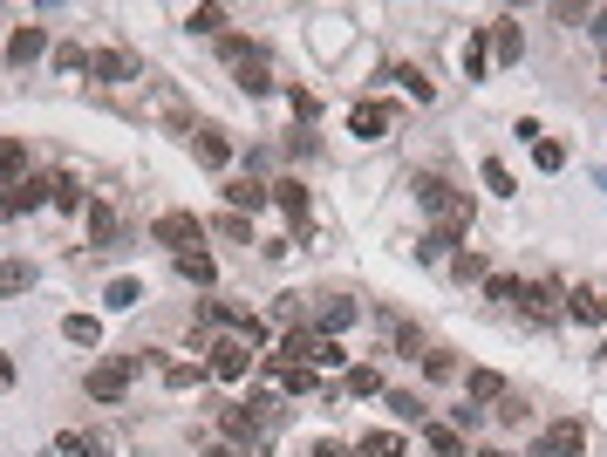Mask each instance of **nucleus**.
Wrapping results in <instances>:
<instances>
[{
  "instance_id": "14",
  "label": "nucleus",
  "mask_w": 607,
  "mask_h": 457,
  "mask_svg": "<svg viewBox=\"0 0 607 457\" xmlns=\"http://www.w3.org/2000/svg\"><path fill=\"white\" fill-rule=\"evenodd\" d=\"M35 205H55V178H28V185H14L7 198H0V212H35Z\"/></svg>"
},
{
  "instance_id": "20",
  "label": "nucleus",
  "mask_w": 607,
  "mask_h": 457,
  "mask_svg": "<svg viewBox=\"0 0 607 457\" xmlns=\"http://www.w3.org/2000/svg\"><path fill=\"white\" fill-rule=\"evenodd\" d=\"M178 273H185L191 287H219V260H212L205 246H191V253H178Z\"/></svg>"
},
{
  "instance_id": "8",
  "label": "nucleus",
  "mask_w": 607,
  "mask_h": 457,
  "mask_svg": "<svg viewBox=\"0 0 607 457\" xmlns=\"http://www.w3.org/2000/svg\"><path fill=\"white\" fill-rule=\"evenodd\" d=\"M519 307H526V321H567L560 280H526V287H519Z\"/></svg>"
},
{
  "instance_id": "34",
  "label": "nucleus",
  "mask_w": 607,
  "mask_h": 457,
  "mask_svg": "<svg viewBox=\"0 0 607 457\" xmlns=\"http://www.w3.org/2000/svg\"><path fill=\"white\" fill-rule=\"evenodd\" d=\"M55 205H62V212H82V205H89V198H82V178H76V171H55Z\"/></svg>"
},
{
  "instance_id": "15",
  "label": "nucleus",
  "mask_w": 607,
  "mask_h": 457,
  "mask_svg": "<svg viewBox=\"0 0 607 457\" xmlns=\"http://www.w3.org/2000/svg\"><path fill=\"white\" fill-rule=\"evenodd\" d=\"M226 205L246 219V212H260V205H273V185H260V178H226Z\"/></svg>"
},
{
  "instance_id": "33",
  "label": "nucleus",
  "mask_w": 607,
  "mask_h": 457,
  "mask_svg": "<svg viewBox=\"0 0 607 457\" xmlns=\"http://www.w3.org/2000/svg\"><path fill=\"white\" fill-rule=\"evenodd\" d=\"M478 178H485V191H492V198H512V191H519V178H512L498 157H485V164H478Z\"/></svg>"
},
{
  "instance_id": "25",
  "label": "nucleus",
  "mask_w": 607,
  "mask_h": 457,
  "mask_svg": "<svg viewBox=\"0 0 607 457\" xmlns=\"http://www.w3.org/2000/svg\"><path fill=\"white\" fill-rule=\"evenodd\" d=\"M423 444L437 457H471V444H464V430H451V423H423Z\"/></svg>"
},
{
  "instance_id": "19",
  "label": "nucleus",
  "mask_w": 607,
  "mask_h": 457,
  "mask_svg": "<svg viewBox=\"0 0 607 457\" xmlns=\"http://www.w3.org/2000/svg\"><path fill=\"white\" fill-rule=\"evenodd\" d=\"M567 321H580V328H601V321H607V301L594 294V287H573V294H567Z\"/></svg>"
},
{
  "instance_id": "36",
  "label": "nucleus",
  "mask_w": 607,
  "mask_h": 457,
  "mask_svg": "<svg viewBox=\"0 0 607 457\" xmlns=\"http://www.w3.org/2000/svg\"><path fill=\"white\" fill-rule=\"evenodd\" d=\"M198 382H205L198 362H164V389H178V396H185V389H198Z\"/></svg>"
},
{
  "instance_id": "51",
  "label": "nucleus",
  "mask_w": 607,
  "mask_h": 457,
  "mask_svg": "<svg viewBox=\"0 0 607 457\" xmlns=\"http://www.w3.org/2000/svg\"><path fill=\"white\" fill-rule=\"evenodd\" d=\"M314 457H355V451H348L342 437H321V444H314Z\"/></svg>"
},
{
  "instance_id": "40",
  "label": "nucleus",
  "mask_w": 607,
  "mask_h": 457,
  "mask_svg": "<svg viewBox=\"0 0 607 457\" xmlns=\"http://www.w3.org/2000/svg\"><path fill=\"white\" fill-rule=\"evenodd\" d=\"M396 82H403V89H410L417 103H437V82L423 76V69H396Z\"/></svg>"
},
{
  "instance_id": "31",
  "label": "nucleus",
  "mask_w": 607,
  "mask_h": 457,
  "mask_svg": "<svg viewBox=\"0 0 607 457\" xmlns=\"http://www.w3.org/2000/svg\"><path fill=\"white\" fill-rule=\"evenodd\" d=\"M519 273H485V301H498V307H519Z\"/></svg>"
},
{
  "instance_id": "12",
  "label": "nucleus",
  "mask_w": 607,
  "mask_h": 457,
  "mask_svg": "<svg viewBox=\"0 0 607 457\" xmlns=\"http://www.w3.org/2000/svg\"><path fill=\"white\" fill-rule=\"evenodd\" d=\"M28 178H35V151L21 137H0V185L14 191V185H28Z\"/></svg>"
},
{
  "instance_id": "53",
  "label": "nucleus",
  "mask_w": 607,
  "mask_h": 457,
  "mask_svg": "<svg viewBox=\"0 0 607 457\" xmlns=\"http://www.w3.org/2000/svg\"><path fill=\"white\" fill-rule=\"evenodd\" d=\"M0 389H14V362H7V348H0Z\"/></svg>"
},
{
  "instance_id": "55",
  "label": "nucleus",
  "mask_w": 607,
  "mask_h": 457,
  "mask_svg": "<svg viewBox=\"0 0 607 457\" xmlns=\"http://www.w3.org/2000/svg\"><path fill=\"white\" fill-rule=\"evenodd\" d=\"M471 457H505V451H471Z\"/></svg>"
},
{
  "instance_id": "18",
  "label": "nucleus",
  "mask_w": 607,
  "mask_h": 457,
  "mask_svg": "<svg viewBox=\"0 0 607 457\" xmlns=\"http://www.w3.org/2000/svg\"><path fill=\"white\" fill-rule=\"evenodd\" d=\"M151 110L171 123V130H191V110H185V96L171 89V82H151Z\"/></svg>"
},
{
  "instance_id": "1",
  "label": "nucleus",
  "mask_w": 607,
  "mask_h": 457,
  "mask_svg": "<svg viewBox=\"0 0 607 457\" xmlns=\"http://www.w3.org/2000/svg\"><path fill=\"white\" fill-rule=\"evenodd\" d=\"M410 191H417L423 212H430V232H444V239L471 232V191H457L444 171H417V178H410Z\"/></svg>"
},
{
  "instance_id": "48",
  "label": "nucleus",
  "mask_w": 607,
  "mask_h": 457,
  "mask_svg": "<svg viewBox=\"0 0 607 457\" xmlns=\"http://www.w3.org/2000/svg\"><path fill=\"white\" fill-rule=\"evenodd\" d=\"M287 103H294V116H301V123H314V116H321V96H314V89H287Z\"/></svg>"
},
{
  "instance_id": "38",
  "label": "nucleus",
  "mask_w": 607,
  "mask_h": 457,
  "mask_svg": "<svg viewBox=\"0 0 607 457\" xmlns=\"http://www.w3.org/2000/svg\"><path fill=\"white\" fill-rule=\"evenodd\" d=\"M103 301H110L116 314H123V307H137V301H144V280H130V273H123V280H110V294H103Z\"/></svg>"
},
{
  "instance_id": "10",
  "label": "nucleus",
  "mask_w": 607,
  "mask_h": 457,
  "mask_svg": "<svg viewBox=\"0 0 607 457\" xmlns=\"http://www.w3.org/2000/svg\"><path fill=\"white\" fill-rule=\"evenodd\" d=\"M273 205L294 219V239H314V212H307V185L301 178H280V185H273Z\"/></svg>"
},
{
  "instance_id": "41",
  "label": "nucleus",
  "mask_w": 607,
  "mask_h": 457,
  "mask_svg": "<svg viewBox=\"0 0 607 457\" xmlns=\"http://www.w3.org/2000/svg\"><path fill=\"white\" fill-rule=\"evenodd\" d=\"M451 246H457V239H444V232H423V239H417V260L437 267V260H451Z\"/></svg>"
},
{
  "instance_id": "23",
  "label": "nucleus",
  "mask_w": 607,
  "mask_h": 457,
  "mask_svg": "<svg viewBox=\"0 0 607 457\" xmlns=\"http://www.w3.org/2000/svg\"><path fill=\"white\" fill-rule=\"evenodd\" d=\"M498 396H505V376H498V369H471V376H464V403L485 410V403H498Z\"/></svg>"
},
{
  "instance_id": "32",
  "label": "nucleus",
  "mask_w": 607,
  "mask_h": 457,
  "mask_svg": "<svg viewBox=\"0 0 607 457\" xmlns=\"http://www.w3.org/2000/svg\"><path fill=\"white\" fill-rule=\"evenodd\" d=\"M423 382H457V355L451 348H423Z\"/></svg>"
},
{
  "instance_id": "5",
  "label": "nucleus",
  "mask_w": 607,
  "mask_h": 457,
  "mask_svg": "<svg viewBox=\"0 0 607 457\" xmlns=\"http://www.w3.org/2000/svg\"><path fill=\"white\" fill-rule=\"evenodd\" d=\"M151 239H157V246H171V253H191V246L205 239V219H198V212H157Z\"/></svg>"
},
{
  "instance_id": "43",
  "label": "nucleus",
  "mask_w": 607,
  "mask_h": 457,
  "mask_svg": "<svg viewBox=\"0 0 607 457\" xmlns=\"http://www.w3.org/2000/svg\"><path fill=\"white\" fill-rule=\"evenodd\" d=\"M382 396H389V410H396L403 423H423V403L410 396V389H382Z\"/></svg>"
},
{
  "instance_id": "22",
  "label": "nucleus",
  "mask_w": 607,
  "mask_h": 457,
  "mask_svg": "<svg viewBox=\"0 0 607 457\" xmlns=\"http://www.w3.org/2000/svg\"><path fill=\"white\" fill-rule=\"evenodd\" d=\"M348 130H355L362 144H376L382 130H389V110H382V103H355V110H348Z\"/></svg>"
},
{
  "instance_id": "35",
  "label": "nucleus",
  "mask_w": 607,
  "mask_h": 457,
  "mask_svg": "<svg viewBox=\"0 0 607 457\" xmlns=\"http://www.w3.org/2000/svg\"><path fill=\"white\" fill-rule=\"evenodd\" d=\"M185 28H191V35H226V7H191Z\"/></svg>"
},
{
  "instance_id": "24",
  "label": "nucleus",
  "mask_w": 607,
  "mask_h": 457,
  "mask_svg": "<svg viewBox=\"0 0 607 457\" xmlns=\"http://www.w3.org/2000/svg\"><path fill=\"white\" fill-rule=\"evenodd\" d=\"M355 457H410V444H403V430H362Z\"/></svg>"
},
{
  "instance_id": "44",
  "label": "nucleus",
  "mask_w": 607,
  "mask_h": 457,
  "mask_svg": "<svg viewBox=\"0 0 607 457\" xmlns=\"http://www.w3.org/2000/svg\"><path fill=\"white\" fill-rule=\"evenodd\" d=\"M492 417H498V423H512V430H519V423H526L532 410H526V396H512V389H505V396H498V410H492Z\"/></svg>"
},
{
  "instance_id": "3",
  "label": "nucleus",
  "mask_w": 607,
  "mask_h": 457,
  "mask_svg": "<svg viewBox=\"0 0 607 457\" xmlns=\"http://www.w3.org/2000/svg\"><path fill=\"white\" fill-rule=\"evenodd\" d=\"M266 410H273V403H266V389H253V403H226V410H219V430H226V444H239V451H246V444H253V437L266 430Z\"/></svg>"
},
{
  "instance_id": "16",
  "label": "nucleus",
  "mask_w": 607,
  "mask_h": 457,
  "mask_svg": "<svg viewBox=\"0 0 607 457\" xmlns=\"http://www.w3.org/2000/svg\"><path fill=\"white\" fill-rule=\"evenodd\" d=\"M191 151H198L205 171H226V164H232V137H226V130H191Z\"/></svg>"
},
{
  "instance_id": "9",
  "label": "nucleus",
  "mask_w": 607,
  "mask_h": 457,
  "mask_svg": "<svg viewBox=\"0 0 607 457\" xmlns=\"http://www.w3.org/2000/svg\"><path fill=\"white\" fill-rule=\"evenodd\" d=\"M253 355H260V348H246L239 335H226V342H212V376H226V382H246V376H253Z\"/></svg>"
},
{
  "instance_id": "13",
  "label": "nucleus",
  "mask_w": 607,
  "mask_h": 457,
  "mask_svg": "<svg viewBox=\"0 0 607 457\" xmlns=\"http://www.w3.org/2000/svg\"><path fill=\"white\" fill-rule=\"evenodd\" d=\"M41 55H48V28L28 21V28H14V35H7V62H14V69H28V62H41Z\"/></svg>"
},
{
  "instance_id": "26",
  "label": "nucleus",
  "mask_w": 607,
  "mask_h": 457,
  "mask_svg": "<svg viewBox=\"0 0 607 457\" xmlns=\"http://www.w3.org/2000/svg\"><path fill=\"white\" fill-rule=\"evenodd\" d=\"M355 314H362V307L342 301V294H335V301H321V335H328V342H335V335H348V328H355Z\"/></svg>"
},
{
  "instance_id": "47",
  "label": "nucleus",
  "mask_w": 607,
  "mask_h": 457,
  "mask_svg": "<svg viewBox=\"0 0 607 457\" xmlns=\"http://www.w3.org/2000/svg\"><path fill=\"white\" fill-rule=\"evenodd\" d=\"M55 69H62V76H82V69H89V48H76V41L55 48Z\"/></svg>"
},
{
  "instance_id": "28",
  "label": "nucleus",
  "mask_w": 607,
  "mask_h": 457,
  "mask_svg": "<svg viewBox=\"0 0 607 457\" xmlns=\"http://www.w3.org/2000/svg\"><path fill=\"white\" fill-rule=\"evenodd\" d=\"M62 342L96 348V342H103V321H96V314H62Z\"/></svg>"
},
{
  "instance_id": "27",
  "label": "nucleus",
  "mask_w": 607,
  "mask_h": 457,
  "mask_svg": "<svg viewBox=\"0 0 607 457\" xmlns=\"http://www.w3.org/2000/svg\"><path fill=\"white\" fill-rule=\"evenodd\" d=\"M314 342H321V335H307L301 321H294V328L280 335V348H273V355H280V362H307V369H314Z\"/></svg>"
},
{
  "instance_id": "42",
  "label": "nucleus",
  "mask_w": 607,
  "mask_h": 457,
  "mask_svg": "<svg viewBox=\"0 0 607 457\" xmlns=\"http://www.w3.org/2000/svg\"><path fill=\"white\" fill-rule=\"evenodd\" d=\"M532 164H539V171H560V164H567V144L539 137V144H532Z\"/></svg>"
},
{
  "instance_id": "29",
  "label": "nucleus",
  "mask_w": 607,
  "mask_h": 457,
  "mask_svg": "<svg viewBox=\"0 0 607 457\" xmlns=\"http://www.w3.org/2000/svg\"><path fill=\"white\" fill-rule=\"evenodd\" d=\"M28 287H35V267H28V260H0V294H7V301H21Z\"/></svg>"
},
{
  "instance_id": "6",
  "label": "nucleus",
  "mask_w": 607,
  "mask_h": 457,
  "mask_svg": "<svg viewBox=\"0 0 607 457\" xmlns=\"http://www.w3.org/2000/svg\"><path fill=\"white\" fill-rule=\"evenodd\" d=\"M260 376H266V389H287V396H314L321 389V376L307 362H280V355H260Z\"/></svg>"
},
{
  "instance_id": "45",
  "label": "nucleus",
  "mask_w": 607,
  "mask_h": 457,
  "mask_svg": "<svg viewBox=\"0 0 607 457\" xmlns=\"http://www.w3.org/2000/svg\"><path fill=\"white\" fill-rule=\"evenodd\" d=\"M314 369H348V348L321 335V342H314Z\"/></svg>"
},
{
  "instance_id": "37",
  "label": "nucleus",
  "mask_w": 607,
  "mask_h": 457,
  "mask_svg": "<svg viewBox=\"0 0 607 457\" xmlns=\"http://www.w3.org/2000/svg\"><path fill=\"white\" fill-rule=\"evenodd\" d=\"M485 69H492V41H485V35H471V41H464V76L478 82Z\"/></svg>"
},
{
  "instance_id": "52",
  "label": "nucleus",
  "mask_w": 607,
  "mask_h": 457,
  "mask_svg": "<svg viewBox=\"0 0 607 457\" xmlns=\"http://www.w3.org/2000/svg\"><path fill=\"white\" fill-rule=\"evenodd\" d=\"M205 457H246L239 444H205Z\"/></svg>"
},
{
  "instance_id": "50",
  "label": "nucleus",
  "mask_w": 607,
  "mask_h": 457,
  "mask_svg": "<svg viewBox=\"0 0 607 457\" xmlns=\"http://www.w3.org/2000/svg\"><path fill=\"white\" fill-rule=\"evenodd\" d=\"M76 457H116V444L103 437V430H82V451Z\"/></svg>"
},
{
  "instance_id": "56",
  "label": "nucleus",
  "mask_w": 607,
  "mask_h": 457,
  "mask_svg": "<svg viewBox=\"0 0 607 457\" xmlns=\"http://www.w3.org/2000/svg\"><path fill=\"white\" fill-rule=\"evenodd\" d=\"M601 76H607V62H601Z\"/></svg>"
},
{
  "instance_id": "17",
  "label": "nucleus",
  "mask_w": 607,
  "mask_h": 457,
  "mask_svg": "<svg viewBox=\"0 0 607 457\" xmlns=\"http://www.w3.org/2000/svg\"><path fill=\"white\" fill-rule=\"evenodd\" d=\"M82 226H89V246H110L116 239V205L110 198H89V205H82Z\"/></svg>"
},
{
  "instance_id": "11",
  "label": "nucleus",
  "mask_w": 607,
  "mask_h": 457,
  "mask_svg": "<svg viewBox=\"0 0 607 457\" xmlns=\"http://www.w3.org/2000/svg\"><path fill=\"white\" fill-rule=\"evenodd\" d=\"M89 76L96 82H144V62L130 48H103V55H89Z\"/></svg>"
},
{
  "instance_id": "7",
  "label": "nucleus",
  "mask_w": 607,
  "mask_h": 457,
  "mask_svg": "<svg viewBox=\"0 0 607 457\" xmlns=\"http://www.w3.org/2000/svg\"><path fill=\"white\" fill-rule=\"evenodd\" d=\"M580 451H587V423L560 417V423H546V437H539L526 457H580Z\"/></svg>"
},
{
  "instance_id": "30",
  "label": "nucleus",
  "mask_w": 607,
  "mask_h": 457,
  "mask_svg": "<svg viewBox=\"0 0 607 457\" xmlns=\"http://www.w3.org/2000/svg\"><path fill=\"white\" fill-rule=\"evenodd\" d=\"M342 389H348V396H382V369H369V362H348V369H342Z\"/></svg>"
},
{
  "instance_id": "21",
  "label": "nucleus",
  "mask_w": 607,
  "mask_h": 457,
  "mask_svg": "<svg viewBox=\"0 0 607 457\" xmlns=\"http://www.w3.org/2000/svg\"><path fill=\"white\" fill-rule=\"evenodd\" d=\"M492 62H505V69H512V62H519V55H526V41H519V21H492Z\"/></svg>"
},
{
  "instance_id": "4",
  "label": "nucleus",
  "mask_w": 607,
  "mask_h": 457,
  "mask_svg": "<svg viewBox=\"0 0 607 457\" xmlns=\"http://www.w3.org/2000/svg\"><path fill=\"white\" fill-rule=\"evenodd\" d=\"M130 376H137V369H130V355H110V362H89V396H96V403H123V396H130Z\"/></svg>"
},
{
  "instance_id": "46",
  "label": "nucleus",
  "mask_w": 607,
  "mask_h": 457,
  "mask_svg": "<svg viewBox=\"0 0 607 457\" xmlns=\"http://www.w3.org/2000/svg\"><path fill=\"white\" fill-rule=\"evenodd\" d=\"M396 348H403V355L417 362V355H423L430 342H423V328H417V321H396Z\"/></svg>"
},
{
  "instance_id": "54",
  "label": "nucleus",
  "mask_w": 607,
  "mask_h": 457,
  "mask_svg": "<svg viewBox=\"0 0 607 457\" xmlns=\"http://www.w3.org/2000/svg\"><path fill=\"white\" fill-rule=\"evenodd\" d=\"M594 41H607V7H601V14H594Z\"/></svg>"
},
{
  "instance_id": "2",
  "label": "nucleus",
  "mask_w": 607,
  "mask_h": 457,
  "mask_svg": "<svg viewBox=\"0 0 607 457\" xmlns=\"http://www.w3.org/2000/svg\"><path fill=\"white\" fill-rule=\"evenodd\" d=\"M219 55H226V69H232V82H239V96H273V62H266V48L226 35V41H219Z\"/></svg>"
},
{
  "instance_id": "39",
  "label": "nucleus",
  "mask_w": 607,
  "mask_h": 457,
  "mask_svg": "<svg viewBox=\"0 0 607 457\" xmlns=\"http://www.w3.org/2000/svg\"><path fill=\"white\" fill-rule=\"evenodd\" d=\"M451 280H464V287H471V280H485V253H471V246L451 253Z\"/></svg>"
},
{
  "instance_id": "49",
  "label": "nucleus",
  "mask_w": 607,
  "mask_h": 457,
  "mask_svg": "<svg viewBox=\"0 0 607 457\" xmlns=\"http://www.w3.org/2000/svg\"><path fill=\"white\" fill-rule=\"evenodd\" d=\"M212 232H226V239H253V219H239V212H219Z\"/></svg>"
}]
</instances>
